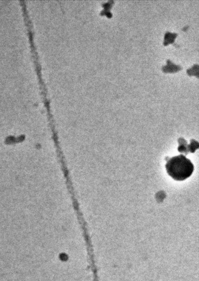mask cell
Returning a JSON list of instances; mask_svg holds the SVG:
<instances>
[{"label":"cell","instance_id":"1","mask_svg":"<svg viewBox=\"0 0 199 281\" xmlns=\"http://www.w3.org/2000/svg\"><path fill=\"white\" fill-rule=\"evenodd\" d=\"M166 169L171 178L176 181H182L190 177L194 167L189 159L181 154L170 158L166 163Z\"/></svg>","mask_w":199,"mask_h":281},{"label":"cell","instance_id":"2","mask_svg":"<svg viewBox=\"0 0 199 281\" xmlns=\"http://www.w3.org/2000/svg\"><path fill=\"white\" fill-rule=\"evenodd\" d=\"M163 69L165 71L172 72L181 69V67L179 65H175L173 63H172L171 61L169 60V62H167V64L165 66Z\"/></svg>","mask_w":199,"mask_h":281},{"label":"cell","instance_id":"3","mask_svg":"<svg viewBox=\"0 0 199 281\" xmlns=\"http://www.w3.org/2000/svg\"><path fill=\"white\" fill-rule=\"evenodd\" d=\"M177 34H173V33L167 32L165 35V41L166 43H172L173 41L174 40V39L175 37H176Z\"/></svg>","mask_w":199,"mask_h":281}]
</instances>
